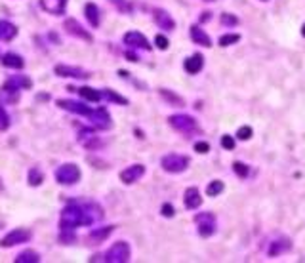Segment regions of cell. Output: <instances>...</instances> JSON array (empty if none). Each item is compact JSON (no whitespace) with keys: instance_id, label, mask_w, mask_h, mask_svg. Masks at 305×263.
<instances>
[{"instance_id":"36","label":"cell","mask_w":305,"mask_h":263,"mask_svg":"<svg viewBox=\"0 0 305 263\" xmlns=\"http://www.w3.org/2000/svg\"><path fill=\"white\" fill-rule=\"evenodd\" d=\"M221 23H223V25H229V27H233V25L239 23V17H236V16H231V14H221Z\"/></svg>"},{"instance_id":"14","label":"cell","mask_w":305,"mask_h":263,"mask_svg":"<svg viewBox=\"0 0 305 263\" xmlns=\"http://www.w3.org/2000/svg\"><path fill=\"white\" fill-rule=\"evenodd\" d=\"M143 174H145V166H143V164H132V166H128L126 170L120 172V181L126 185H132L135 183Z\"/></svg>"},{"instance_id":"29","label":"cell","mask_w":305,"mask_h":263,"mask_svg":"<svg viewBox=\"0 0 305 263\" xmlns=\"http://www.w3.org/2000/svg\"><path fill=\"white\" fill-rule=\"evenodd\" d=\"M223 187H225V185H223V181H219V179L210 181V185L206 187V195H208V197H218L219 193L223 191Z\"/></svg>"},{"instance_id":"37","label":"cell","mask_w":305,"mask_h":263,"mask_svg":"<svg viewBox=\"0 0 305 263\" xmlns=\"http://www.w3.org/2000/svg\"><path fill=\"white\" fill-rule=\"evenodd\" d=\"M221 147L227 149V151H233V149H235V139L231 136H223L221 137Z\"/></svg>"},{"instance_id":"19","label":"cell","mask_w":305,"mask_h":263,"mask_svg":"<svg viewBox=\"0 0 305 263\" xmlns=\"http://www.w3.org/2000/svg\"><path fill=\"white\" fill-rule=\"evenodd\" d=\"M290 246H292V244H290V239L282 237V239H277V240L271 242V246H269V250H267V254H269V257H277V255L288 252Z\"/></svg>"},{"instance_id":"33","label":"cell","mask_w":305,"mask_h":263,"mask_svg":"<svg viewBox=\"0 0 305 263\" xmlns=\"http://www.w3.org/2000/svg\"><path fill=\"white\" fill-rule=\"evenodd\" d=\"M233 172H235L239 177H246L250 170H248V166H246V164H243V162H233Z\"/></svg>"},{"instance_id":"22","label":"cell","mask_w":305,"mask_h":263,"mask_svg":"<svg viewBox=\"0 0 305 263\" xmlns=\"http://www.w3.org/2000/svg\"><path fill=\"white\" fill-rule=\"evenodd\" d=\"M113 231H115V227H113V225H107V227H95V229L90 231L88 239L92 240V242H95V244H99V242H103V240L107 239Z\"/></svg>"},{"instance_id":"8","label":"cell","mask_w":305,"mask_h":263,"mask_svg":"<svg viewBox=\"0 0 305 263\" xmlns=\"http://www.w3.org/2000/svg\"><path fill=\"white\" fill-rule=\"evenodd\" d=\"M195 221L198 225V235L200 237H212L216 233V217L210 212H202V214L195 215Z\"/></svg>"},{"instance_id":"39","label":"cell","mask_w":305,"mask_h":263,"mask_svg":"<svg viewBox=\"0 0 305 263\" xmlns=\"http://www.w3.org/2000/svg\"><path fill=\"white\" fill-rule=\"evenodd\" d=\"M195 151L196 153H202V155H204V153L210 151V145L206 143V141H198V143H195Z\"/></svg>"},{"instance_id":"3","label":"cell","mask_w":305,"mask_h":263,"mask_svg":"<svg viewBox=\"0 0 305 263\" xmlns=\"http://www.w3.org/2000/svg\"><path fill=\"white\" fill-rule=\"evenodd\" d=\"M130 255H132V250H130V244L124 242V240H118L113 246L105 252L103 255V261L107 263H124L130 261Z\"/></svg>"},{"instance_id":"13","label":"cell","mask_w":305,"mask_h":263,"mask_svg":"<svg viewBox=\"0 0 305 263\" xmlns=\"http://www.w3.org/2000/svg\"><path fill=\"white\" fill-rule=\"evenodd\" d=\"M65 31L69 32L71 36H77L80 40H86V42H92V34L82 27V25L77 21V19H65Z\"/></svg>"},{"instance_id":"32","label":"cell","mask_w":305,"mask_h":263,"mask_svg":"<svg viewBox=\"0 0 305 263\" xmlns=\"http://www.w3.org/2000/svg\"><path fill=\"white\" fill-rule=\"evenodd\" d=\"M10 128V115L4 107H0V132H6Z\"/></svg>"},{"instance_id":"38","label":"cell","mask_w":305,"mask_h":263,"mask_svg":"<svg viewBox=\"0 0 305 263\" xmlns=\"http://www.w3.org/2000/svg\"><path fill=\"white\" fill-rule=\"evenodd\" d=\"M155 44H157L158 50H166V48H168V39H166V36H162V34H157Z\"/></svg>"},{"instance_id":"35","label":"cell","mask_w":305,"mask_h":263,"mask_svg":"<svg viewBox=\"0 0 305 263\" xmlns=\"http://www.w3.org/2000/svg\"><path fill=\"white\" fill-rule=\"evenodd\" d=\"M236 137L239 139H250L252 137V128L250 126H243V128H239V132H236Z\"/></svg>"},{"instance_id":"6","label":"cell","mask_w":305,"mask_h":263,"mask_svg":"<svg viewBox=\"0 0 305 263\" xmlns=\"http://www.w3.org/2000/svg\"><path fill=\"white\" fill-rule=\"evenodd\" d=\"M168 124L185 136H191L193 132H196V120L191 115H172L168 119Z\"/></svg>"},{"instance_id":"1","label":"cell","mask_w":305,"mask_h":263,"mask_svg":"<svg viewBox=\"0 0 305 263\" xmlns=\"http://www.w3.org/2000/svg\"><path fill=\"white\" fill-rule=\"evenodd\" d=\"M103 219V210L92 200H71L63 208L59 217V240L71 244L75 240V229L82 225H95Z\"/></svg>"},{"instance_id":"10","label":"cell","mask_w":305,"mask_h":263,"mask_svg":"<svg viewBox=\"0 0 305 263\" xmlns=\"http://www.w3.org/2000/svg\"><path fill=\"white\" fill-rule=\"evenodd\" d=\"M55 74L57 77H67V79H79V80H86L90 79L92 74L86 69H80V67H71V65H55Z\"/></svg>"},{"instance_id":"31","label":"cell","mask_w":305,"mask_h":263,"mask_svg":"<svg viewBox=\"0 0 305 263\" xmlns=\"http://www.w3.org/2000/svg\"><path fill=\"white\" fill-rule=\"evenodd\" d=\"M160 94H162V97H164L166 101H170V103H174L176 107H181V105H183V99H181L180 96H176L174 92L170 94L168 90H160Z\"/></svg>"},{"instance_id":"26","label":"cell","mask_w":305,"mask_h":263,"mask_svg":"<svg viewBox=\"0 0 305 263\" xmlns=\"http://www.w3.org/2000/svg\"><path fill=\"white\" fill-rule=\"evenodd\" d=\"M40 261V254L35 252V250H25L16 257V263H39Z\"/></svg>"},{"instance_id":"17","label":"cell","mask_w":305,"mask_h":263,"mask_svg":"<svg viewBox=\"0 0 305 263\" xmlns=\"http://www.w3.org/2000/svg\"><path fill=\"white\" fill-rule=\"evenodd\" d=\"M67 6V0H40V8L52 14V16H61Z\"/></svg>"},{"instance_id":"41","label":"cell","mask_w":305,"mask_h":263,"mask_svg":"<svg viewBox=\"0 0 305 263\" xmlns=\"http://www.w3.org/2000/svg\"><path fill=\"white\" fill-rule=\"evenodd\" d=\"M210 19V12H204V16H200V21H208Z\"/></svg>"},{"instance_id":"40","label":"cell","mask_w":305,"mask_h":263,"mask_svg":"<svg viewBox=\"0 0 305 263\" xmlns=\"http://www.w3.org/2000/svg\"><path fill=\"white\" fill-rule=\"evenodd\" d=\"M174 214H176V212H174V206H170V204H164V206H162V215H164V217H172Z\"/></svg>"},{"instance_id":"30","label":"cell","mask_w":305,"mask_h":263,"mask_svg":"<svg viewBox=\"0 0 305 263\" xmlns=\"http://www.w3.org/2000/svg\"><path fill=\"white\" fill-rule=\"evenodd\" d=\"M239 40H241V34H236V32H229V34H223V36L219 39V46L227 48V46H231V44H236Z\"/></svg>"},{"instance_id":"42","label":"cell","mask_w":305,"mask_h":263,"mask_svg":"<svg viewBox=\"0 0 305 263\" xmlns=\"http://www.w3.org/2000/svg\"><path fill=\"white\" fill-rule=\"evenodd\" d=\"M301 34H303V36H305V25H303V27H301Z\"/></svg>"},{"instance_id":"20","label":"cell","mask_w":305,"mask_h":263,"mask_svg":"<svg viewBox=\"0 0 305 263\" xmlns=\"http://www.w3.org/2000/svg\"><path fill=\"white\" fill-rule=\"evenodd\" d=\"M202 204V197L196 187H189L185 191V208L187 210H196V208Z\"/></svg>"},{"instance_id":"12","label":"cell","mask_w":305,"mask_h":263,"mask_svg":"<svg viewBox=\"0 0 305 263\" xmlns=\"http://www.w3.org/2000/svg\"><path fill=\"white\" fill-rule=\"evenodd\" d=\"M88 120H90V124H92L95 130H107V128H111V115L107 112V109H103V107L94 109V112L88 117Z\"/></svg>"},{"instance_id":"15","label":"cell","mask_w":305,"mask_h":263,"mask_svg":"<svg viewBox=\"0 0 305 263\" xmlns=\"http://www.w3.org/2000/svg\"><path fill=\"white\" fill-rule=\"evenodd\" d=\"M153 17H155V23H157L162 31H174V29H176V21H174L172 16H170L166 10L157 8L153 12Z\"/></svg>"},{"instance_id":"24","label":"cell","mask_w":305,"mask_h":263,"mask_svg":"<svg viewBox=\"0 0 305 263\" xmlns=\"http://www.w3.org/2000/svg\"><path fill=\"white\" fill-rule=\"evenodd\" d=\"M191 39H193V42L200 44V46H204V48H210L212 46V39L202 31V29H200V27H196V25L191 27Z\"/></svg>"},{"instance_id":"25","label":"cell","mask_w":305,"mask_h":263,"mask_svg":"<svg viewBox=\"0 0 305 263\" xmlns=\"http://www.w3.org/2000/svg\"><path fill=\"white\" fill-rule=\"evenodd\" d=\"M84 14H86L88 23L92 27H99V21H101V16H99V8L95 6L94 2H88L84 6Z\"/></svg>"},{"instance_id":"44","label":"cell","mask_w":305,"mask_h":263,"mask_svg":"<svg viewBox=\"0 0 305 263\" xmlns=\"http://www.w3.org/2000/svg\"><path fill=\"white\" fill-rule=\"evenodd\" d=\"M208 2H214V0H208Z\"/></svg>"},{"instance_id":"43","label":"cell","mask_w":305,"mask_h":263,"mask_svg":"<svg viewBox=\"0 0 305 263\" xmlns=\"http://www.w3.org/2000/svg\"><path fill=\"white\" fill-rule=\"evenodd\" d=\"M0 189H2V183H0Z\"/></svg>"},{"instance_id":"27","label":"cell","mask_w":305,"mask_h":263,"mask_svg":"<svg viewBox=\"0 0 305 263\" xmlns=\"http://www.w3.org/2000/svg\"><path fill=\"white\" fill-rule=\"evenodd\" d=\"M44 181V174L40 172V168H31L29 170V185H32V187H39L40 183Z\"/></svg>"},{"instance_id":"21","label":"cell","mask_w":305,"mask_h":263,"mask_svg":"<svg viewBox=\"0 0 305 263\" xmlns=\"http://www.w3.org/2000/svg\"><path fill=\"white\" fill-rule=\"evenodd\" d=\"M17 36V27L14 23H10L6 19H0V40L10 42L12 39Z\"/></svg>"},{"instance_id":"34","label":"cell","mask_w":305,"mask_h":263,"mask_svg":"<svg viewBox=\"0 0 305 263\" xmlns=\"http://www.w3.org/2000/svg\"><path fill=\"white\" fill-rule=\"evenodd\" d=\"M109 2H113V4H115L120 12H124V14H130V12H132V6H130L126 0H109Z\"/></svg>"},{"instance_id":"11","label":"cell","mask_w":305,"mask_h":263,"mask_svg":"<svg viewBox=\"0 0 305 263\" xmlns=\"http://www.w3.org/2000/svg\"><path fill=\"white\" fill-rule=\"evenodd\" d=\"M124 44L128 46V48H133V50H145V52H149L151 50V44H149V40L141 34V32L138 31H130L124 34Z\"/></svg>"},{"instance_id":"23","label":"cell","mask_w":305,"mask_h":263,"mask_svg":"<svg viewBox=\"0 0 305 263\" xmlns=\"http://www.w3.org/2000/svg\"><path fill=\"white\" fill-rule=\"evenodd\" d=\"M202 65H204V57L200 56V54H195V56L185 59L183 67H185V71H187L189 74H196V72L202 69Z\"/></svg>"},{"instance_id":"9","label":"cell","mask_w":305,"mask_h":263,"mask_svg":"<svg viewBox=\"0 0 305 263\" xmlns=\"http://www.w3.org/2000/svg\"><path fill=\"white\" fill-rule=\"evenodd\" d=\"M57 105H59V109H63V111L75 112V115L86 117V119L92 115V112H94V109H92L90 105L82 103V101H75V99H59Z\"/></svg>"},{"instance_id":"5","label":"cell","mask_w":305,"mask_h":263,"mask_svg":"<svg viewBox=\"0 0 305 263\" xmlns=\"http://www.w3.org/2000/svg\"><path fill=\"white\" fill-rule=\"evenodd\" d=\"M160 166H162V170L168 172V174H180L183 170H187L189 159L183 157V155H178V153H170V155L162 157Z\"/></svg>"},{"instance_id":"28","label":"cell","mask_w":305,"mask_h":263,"mask_svg":"<svg viewBox=\"0 0 305 263\" xmlns=\"http://www.w3.org/2000/svg\"><path fill=\"white\" fill-rule=\"evenodd\" d=\"M103 99L113 101V103H118V105H128V99L122 96H118L117 92H113V90H103Z\"/></svg>"},{"instance_id":"4","label":"cell","mask_w":305,"mask_h":263,"mask_svg":"<svg viewBox=\"0 0 305 263\" xmlns=\"http://www.w3.org/2000/svg\"><path fill=\"white\" fill-rule=\"evenodd\" d=\"M80 179V168L73 162L61 164V166L55 170V181L61 185H75L79 183Z\"/></svg>"},{"instance_id":"7","label":"cell","mask_w":305,"mask_h":263,"mask_svg":"<svg viewBox=\"0 0 305 263\" xmlns=\"http://www.w3.org/2000/svg\"><path fill=\"white\" fill-rule=\"evenodd\" d=\"M32 237V233L29 229H14L10 231L4 239L0 240V246L2 248H14L17 244H23V242H29Z\"/></svg>"},{"instance_id":"16","label":"cell","mask_w":305,"mask_h":263,"mask_svg":"<svg viewBox=\"0 0 305 263\" xmlns=\"http://www.w3.org/2000/svg\"><path fill=\"white\" fill-rule=\"evenodd\" d=\"M67 90H71V92H77L80 97H84V99H88V101H94V103H97V101H101V99H103V92H99V90H94V88H90V86H80V88L69 86Z\"/></svg>"},{"instance_id":"2","label":"cell","mask_w":305,"mask_h":263,"mask_svg":"<svg viewBox=\"0 0 305 263\" xmlns=\"http://www.w3.org/2000/svg\"><path fill=\"white\" fill-rule=\"evenodd\" d=\"M31 86H32L31 79H27L25 74H14V77H10V79L4 82L2 94L6 96V101L14 103V101H17V94H19L21 90H29Z\"/></svg>"},{"instance_id":"18","label":"cell","mask_w":305,"mask_h":263,"mask_svg":"<svg viewBox=\"0 0 305 263\" xmlns=\"http://www.w3.org/2000/svg\"><path fill=\"white\" fill-rule=\"evenodd\" d=\"M0 63L4 65V67H8V69H17V71L25 67L23 57L19 56V54H14V52H8V54H4V56L0 57Z\"/></svg>"}]
</instances>
